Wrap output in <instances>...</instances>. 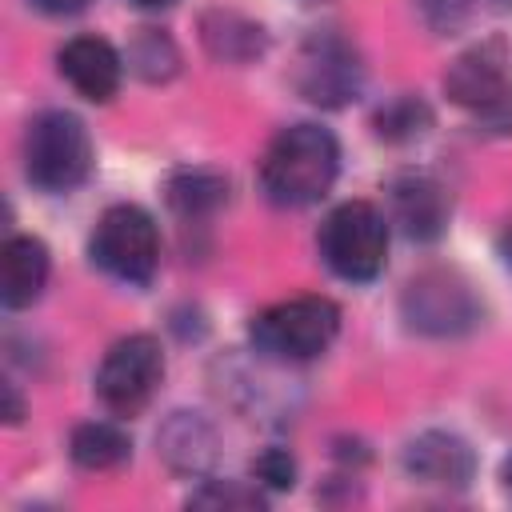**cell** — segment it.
Instances as JSON below:
<instances>
[{
  "label": "cell",
  "instance_id": "1",
  "mask_svg": "<svg viewBox=\"0 0 512 512\" xmlns=\"http://www.w3.org/2000/svg\"><path fill=\"white\" fill-rule=\"evenodd\" d=\"M340 172V144L320 124L280 128L260 156V188L280 208L316 204Z\"/></svg>",
  "mask_w": 512,
  "mask_h": 512
},
{
  "label": "cell",
  "instance_id": "2",
  "mask_svg": "<svg viewBox=\"0 0 512 512\" xmlns=\"http://www.w3.org/2000/svg\"><path fill=\"white\" fill-rule=\"evenodd\" d=\"M340 332V308L328 296H292L280 300L272 308H264L252 324V348L268 360H284V364H300L312 360L320 352H328V344Z\"/></svg>",
  "mask_w": 512,
  "mask_h": 512
},
{
  "label": "cell",
  "instance_id": "3",
  "mask_svg": "<svg viewBox=\"0 0 512 512\" xmlns=\"http://www.w3.org/2000/svg\"><path fill=\"white\" fill-rule=\"evenodd\" d=\"M24 172L44 192H72L92 172V136L64 108L40 112L24 132Z\"/></svg>",
  "mask_w": 512,
  "mask_h": 512
},
{
  "label": "cell",
  "instance_id": "4",
  "mask_svg": "<svg viewBox=\"0 0 512 512\" xmlns=\"http://www.w3.org/2000/svg\"><path fill=\"white\" fill-rule=\"evenodd\" d=\"M320 256L324 264L352 284L376 280L388 256V220L368 200L336 204L320 224Z\"/></svg>",
  "mask_w": 512,
  "mask_h": 512
},
{
  "label": "cell",
  "instance_id": "5",
  "mask_svg": "<svg viewBox=\"0 0 512 512\" xmlns=\"http://www.w3.org/2000/svg\"><path fill=\"white\" fill-rule=\"evenodd\" d=\"M92 264L120 284H148L160 264L156 220L140 204H112L92 228Z\"/></svg>",
  "mask_w": 512,
  "mask_h": 512
},
{
  "label": "cell",
  "instance_id": "6",
  "mask_svg": "<svg viewBox=\"0 0 512 512\" xmlns=\"http://www.w3.org/2000/svg\"><path fill=\"white\" fill-rule=\"evenodd\" d=\"M444 92L460 108H472L488 132H512V76L500 40H480L460 52L444 72Z\"/></svg>",
  "mask_w": 512,
  "mask_h": 512
},
{
  "label": "cell",
  "instance_id": "7",
  "mask_svg": "<svg viewBox=\"0 0 512 512\" xmlns=\"http://www.w3.org/2000/svg\"><path fill=\"white\" fill-rule=\"evenodd\" d=\"M160 380H164V352H160L156 336L136 332V336L116 340L104 352V360L96 368V396L108 412L136 416L148 408Z\"/></svg>",
  "mask_w": 512,
  "mask_h": 512
},
{
  "label": "cell",
  "instance_id": "8",
  "mask_svg": "<svg viewBox=\"0 0 512 512\" xmlns=\"http://www.w3.org/2000/svg\"><path fill=\"white\" fill-rule=\"evenodd\" d=\"M292 84L308 104L320 108H344L348 100L360 96L364 84V64L352 40L340 32H316L300 44L296 64H292Z\"/></svg>",
  "mask_w": 512,
  "mask_h": 512
},
{
  "label": "cell",
  "instance_id": "9",
  "mask_svg": "<svg viewBox=\"0 0 512 512\" xmlns=\"http://www.w3.org/2000/svg\"><path fill=\"white\" fill-rule=\"evenodd\" d=\"M400 308L404 320L424 336H460L480 320V300L472 284L452 268H428L412 276L400 296Z\"/></svg>",
  "mask_w": 512,
  "mask_h": 512
},
{
  "label": "cell",
  "instance_id": "10",
  "mask_svg": "<svg viewBox=\"0 0 512 512\" xmlns=\"http://www.w3.org/2000/svg\"><path fill=\"white\" fill-rule=\"evenodd\" d=\"M388 204H392V220L400 224V232L408 240H440L452 216V200L448 188L428 176V172H404L388 184Z\"/></svg>",
  "mask_w": 512,
  "mask_h": 512
},
{
  "label": "cell",
  "instance_id": "11",
  "mask_svg": "<svg viewBox=\"0 0 512 512\" xmlns=\"http://www.w3.org/2000/svg\"><path fill=\"white\" fill-rule=\"evenodd\" d=\"M404 468L412 480L420 484H436V488H468L472 472H476V456L468 448L464 436L456 432H420L408 448H404Z\"/></svg>",
  "mask_w": 512,
  "mask_h": 512
},
{
  "label": "cell",
  "instance_id": "12",
  "mask_svg": "<svg viewBox=\"0 0 512 512\" xmlns=\"http://www.w3.org/2000/svg\"><path fill=\"white\" fill-rule=\"evenodd\" d=\"M60 76L84 100L104 104V100L116 96L120 76H124V64H120V52L104 36H72L60 48Z\"/></svg>",
  "mask_w": 512,
  "mask_h": 512
},
{
  "label": "cell",
  "instance_id": "13",
  "mask_svg": "<svg viewBox=\"0 0 512 512\" xmlns=\"http://www.w3.org/2000/svg\"><path fill=\"white\" fill-rule=\"evenodd\" d=\"M48 280V248L36 236H8L0 248V300L4 308H28Z\"/></svg>",
  "mask_w": 512,
  "mask_h": 512
},
{
  "label": "cell",
  "instance_id": "14",
  "mask_svg": "<svg viewBox=\"0 0 512 512\" xmlns=\"http://www.w3.org/2000/svg\"><path fill=\"white\" fill-rule=\"evenodd\" d=\"M200 40H204L208 56L220 64H252L268 48L264 28L240 12H228V8H212L200 16Z\"/></svg>",
  "mask_w": 512,
  "mask_h": 512
},
{
  "label": "cell",
  "instance_id": "15",
  "mask_svg": "<svg viewBox=\"0 0 512 512\" xmlns=\"http://www.w3.org/2000/svg\"><path fill=\"white\" fill-rule=\"evenodd\" d=\"M160 452L176 472H204L216 456V436L196 412H176L160 428Z\"/></svg>",
  "mask_w": 512,
  "mask_h": 512
},
{
  "label": "cell",
  "instance_id": "16",
  "mask_svg": "<svg viewBox=\"0 0 512 512\" xmlns=\"http://www.w3.org/2000/svg\"><path fill=\"white\" fill-rule=\"evenodd\" d=\"M68 452L80 468L88 472H108V468H120L128 456H132V440L120 424L112 420H88V424H76L72 428V440H68Z\"/></svg>",
  "mask_w": 512,
  "mask_h": 512
},
{
  "label": "cell",
  "instance_id": "17",
  "mask_svg": "<svg viewBox=\"0 0 512 512\" xmlns=\"http://www.w3.org/2000/svg\"><path fill=\"white\" fill-rule=\"evenodd\" d=\"M168 204L172 212L196 220V216H212L216 208H224L228 200V176L216 168H180L168 180Z\"/></svg>",
  "mask_w": 512,
  "mask_h": 512
},
{
  "label": "cell",
  "instance_id": "18",
  "mask_svg": "<svg viewBox=\"0 0 512 512\" xmlns=\"http://www.w3.org/2000/svg\"><path fill=\"white\" fill-rule=\"evenodd\" d=\"M428 124H432V112H428V104L416 100V96H392V100L380 104L376 116H372L376 136H380V140H392V144H404V140L424 136Z\"/></svg>",
  "mask_w": 512,
  "mask_h": 512
},
{
  "label": "cell",
  "instance_id": "19",
  "mask_svg": "<svg viewBox=\"0 0 512 512\" xmlns=\"http://www.w3.org/2000/svg\"><path fill=\"white\" fill-rule=\"evenodd\" d=\"M128 64H132L136 76H144V80L156 84V80H168V76L176 72L180 52H176V44H172L164 32L140 28V32L132 36V44H128Z\"/></svg>",
  "mask_w": 512,
  "mask_h": 512
},
{
  "label": "cell",
  "instance_id": "20",
  "mask_svg": "<svg viewBox=\"0 0 512 512\" xmlns=\"http://www.w3.org/2000/svg\"><path fill=\"white\" fill-rule=\"evenodd\" d=\"M188 508H212V512H256L264 508V496L256 484L244 480H208L204 488H196L188 496Z\"/></svg>",
  "mask_w": 512,
  "mask_h": 512
},
{
  "label": "cell",
  "instance_id": "21",
  "mask_svg": "<svg viewBox=\"0 0 512 512\" xmlns=\"http://www.w3.org/2000/svg\"><path fill=\"white\" fill-rule=\"evenodd\" d=\"M252 476L264 484V488H292L296 484V460L284 452V448H264L256 460H252Z\"/></svg>",
  "mask_w": 512,
  "mask_h": 512
},
{
  "label": "cell",
  "instance_id": "22",
  "mask_svg": "<svg viewBox=\"0 0 512 512\" xmlns=\"http://www.w3.org/2000/svg\"><path fill=\"white\" fill-rule=\"evenodd\" d=\"M416 8H420V16H424L428 28H436V32H456V28L468 20L472 0H416Z\"/></svg>",
  "mask_w": 512,
  "mask_h": 512
},
{
  "label": "cell",
  "instance_id": "23",
  "mask_svg": "<svg viewBox=\"0 0 512 512\" xmlns=\"http://www.w3.org/2000/svg\"><path fill=\"white\" fill-rule=\"evenodd\" d=\"M32 8H40V12H48V16H76V12H84L92 0H28Z\"/></svg>",
  "mask_w": 512,
  "mask_h": 512
},
{
  "label": "cell",
  "instance_id": "24",
  "mask_svg": "<svg viewBox=\"0 0 512 512\" xmlns=\"http://www.w3.org/2000/svg\"><path fill=\"white\" fill-rule=\"evenodd\" d=\"M20 416H24V400H20L16 384H4V420L8 424H20Z\"/></svg>",
  "mask_w": 512,
  "mask_h": 512
},
{
  "label": "cell",
  "instance_id": "25",
  "mask_svg": "<svg viewBox=\"0 0 512 512\" xmlns=\"http://www.w3.org/2000/svg\"><path fill=\"white\" fill-rule=\"evenodd\" d=\"M500 256H504V264L512 268V216H508V224L500 228Z\"/></svg>",
  "mask_w": 512,
  "mask_h": 512
},
{
  "label": "cell",
  "instance_id": "26",
  "mask_svg": "<svg viewBox=\"0 0 512 512\" xmlns=\"http://www.w3.org/2000/svg\"><path fill=\"white\" fill-rule=\"evenodd\" d=\"M132 4H136V8H152V12H156V8H172L176 0H132Z\"/></svg>",
  "mask_w": 512,
  "mask_h": 512
},
{
  "label": "cell",
  "instance_id": "27",
  "mask_svg": "<svg viewBox=\"0 0 512 512\" xmlns=\"http://www.w3.org/2000/svg\"><path fill=\"white\" fill-rule=\"evenodd\" d=\"M500 480H504V488H508V492H512V456H508V460H504V468H500Z\"/></svg>",
  "mask_w": 512,
  "mask_h": 512
},
{
  "label": "cell",
  "instance_id": "28",
  "mask_svg": "<svg viewBox=\"0 0 512 512\" xmlns=\"http://www.w3.org/2000/svg\"><path fill=\"white\" fill-rule=\"evenodd\" d=\"M300 4H328V0H300Z\"/></svg>",
  "mask_w": 512,
  "mask_h": 512
}]
</instances>
